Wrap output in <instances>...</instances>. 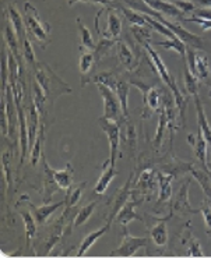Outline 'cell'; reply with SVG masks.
<instances>
[{
    "mask_svg": "<svg viewBox=\"0 0 211 258\" xmlns=\"http://www.w3.org/2000/svg\"><path fill=\"white\" fill-rule=\"evenodd\" d=\"M143 48L147 50V53L150 56L151 61H152V64L155 67V70H157L158 76L160 78L164 81V84L168 87L169 90L172 91V95H174V99H175V105L176 108L181 110L182 117H183V120H185V105H186V101H185V98L181 94V91L178 88V85H176L175 78L172 77L171 74H169L168 69L165 66V63L163 61V59L160 57V54L154 50V49L151 48V45L148 42L143 43Z\"/></svg>",
    "mask_w": 211,
    "mask_h": 258,
    "instance_id": "6da1fadb",
    "label": "cell"
},
{
    "mask_svg": "<svg viewBox=\"0 0 211 258\" xmlns=\"http://www.w3.org/2000/svg\"><path fill=\"white\" fill-rule=\"evenodd\" d=\"M36 81L42 87L45 95L49 99H55L56 96L62 95V94L72 92L70 87L66 83H63L61 78L49 69V66L39 67V70L36 73Z\"/></svg>",
    "mask_w": 211,
    "mask_h": 258,
    "instance_id": "7a4b0ae2",
    "label": "cell"
},
{
    "mask_svg": "<svg viewBox=\"0 0 211 258\" xmlns=\"http://www.w3.org/2000/svg\"><path fill=\"white\" fill-rule=\"evenodd\" d=\"M25 10V17H24V23H25V28L27 31L32 34V36L35 38L36 41L39 42L45 43L48 41V35H49V30L50 27L48 24H43L39 18V14H38V10L35 7L32 6L31 3H25L24 6Z\"/></svg>",
    "mask_w": 211,
    "mask_h": 258,
    "instance_id": "3957f363",
    "label": "cell"
},
{
    "mask_svg": "<svg viewBox=\"0 0 211 258\" xmlns=\"http://www.w3.org/2000/svg\"><path fill=\"white\" fill-rule=\"evenodd\" d=\"M98 91L102 96L103 99V116L105 119H109V120L119 121L122 120V114H123V110H122V105L119 98L116 95V92L112 91L109 87L102 84H97Z\"/></svg>",
    "mask_w": 211,
    "mask_h": 258,
    "instance_id": "277c9868",
    "label": "cell"
},
{
    "mask_svg": "<svg viewBox=\"0 0 211 258\" xmlns=\"http://www.w3.org/2000/svg\"><path fill=\"white\" fill-rule=\"evenodd\" d=\"M98 124L102 128L103 133L107 134L109 141V161L112 165L116 166V158H118V150H119V143H121V126L115 120H109L105 117L98 119Z\"/></svg>",
    "mask_w": 211,
    "mask_h": 258,
    "instance_id": "5b68a950",
    "label": "cell"
},
{
    "mask_svg": "<svg viewBox=\"0 0 211 258\" xmlns=\"http://www.w3.org/2000/svg\"><path fill=\"white\" fill-rule=\"evenodd\" d=\"M148 246V239L147 237H134L130 233L125 234L123 240L119 247L111 252V257H133L140 248H144Z\"/></svg>",
    "mask_w": 211,
    "mask_h": 258,
    "instance_id": "8992f818",
    "label": "cell"
},
{
    "mask_svg": "<svg viewBox=\"0 0 211 258\" xmlns=\"http://www.w3.org/2000/svg\"><path fill=\"white\" fill-rule=\"evenodd\" d=\"M187 141H189V144L192 145V148H193L194 155L197 156V159L201 163V166L204 169H208V162H207V140L203 136V133L200 128H197V133H196V136L193 134H189V137H187Z\"/></svg>",
    "mask_w": 211,
    "mask_h": 258,
    "instance_id": "52a82bcc",
    "label": "cell"
},
{
    "mask_svg": "<svg viewBox=\"0 0 211 258\" xmlns=\"http://www.w3.org/2000/svg\"><path fill=\"white\" fill-rule=\"evenodd\" d=\"M145 5L151 7L152 10H155L160 14L168 16V17L176 18V20H185L183 13L172 3V2H165V0H144Z\"/></svg>",
    "mask_w": 211,
    "mask_h": 258,
    "instance_id": "ba28073f",
    "label": "cell"
},
{
    "mask_svg": "<svg viewBox=\"0 0 211 258\" xmlns=\"http://www.w3.org/2000/svg\"><path fill=\"white\" fill-rule=\"evenodd\" d=\"M133 196H134V194H132V197L127 200L121 210L118 211L116 216H115L116 222L121 223L123 226H127L132 221H137V219L141 221V218L134 212V208H136V205H137V198L133 197Z\"/></svg>",
    "mask_w": 211,
    "mask_h": 258,
    "instance_id": "9c48e42d",
    "label": "cell"
},
{
    "mask_svg": "<svg viewBox=\"0 0 211 258\" xmlns=\"http://www.w3.org/2000/svg\"><path fill=\"white\" fill-rule=\"evenodd\" d=\"M111 223H112V218H109L108 222L105 223V226L99 228L98 230H95V232H92V233L87 234L84 240L81 241V244H80V248H79V251H77V254H76V257H83V255H85L91 247L97 243L98 239H101L103 234L108 233L109 228H111Z\"/></svg>",
    "mask_w": 211,
    "mask_h": 258,
    "instance_id": "30bf717a",
    "label": "cell"
},
{
    "mask_svg": "<svg viewBox=\"0 0 211 258\" xmlns=\"http://www.w3.org/2000/svg\"><path fill=\"white\" fill-rule=\"evenodd\" d=\"M116 52H118V57H119L121 63L126 67L127 70H134L139 66L137 56L125 42H121V41L116 42Z\"/></svg>",
    "mask_w": 211,
    "mask_h": 258,
    "instance_id": "8fae6325",
    "label": "cell"
},
{
    "mask_svg": "<svg viewBox=\"0 0 211 258\" xmlns=\"http://www.w3.org/2000/svg\"><path fill=\"white\" fill-rule=\"evenodd\" d=\"M118 174V170H116V166L111 163V161H107V162L103 163V172L101 174V177L98 179L97 184H95V192L97 194H103V192L107 191V188L111 184V181L114 179L115 176Z\"/></svg>",
    "mask_w": 211,
    "mask_h": 258,
    "instance_id": "7c38bea8",
    "label": "cell"
},
{
    "mask_svg": "<svg viewBox=\"0 0 211 258\" xmlns=\"http://www.w3.org/2000/svg\"><path fill=\"white\" fill-rule=\"evenodd\" d=\"M66 205V201H61V203H55V204H48L41 205V207H34V205H31L32 207V210H34V216H35L36 222L39 223V225H43V223H46L50 216L54 215V212L62 208V207H65Z\"/></svg>",
    "mask_w": 211,
    "mask_h": 258,
    "instance_id": "4fadbf2b",
    "label": "cell"
},
{
    "mask_svg": "<svg viewBox=\"0 0 211 258\" xmlns=\"http://www.w3.org/2000/svg\"><path fill=\"white\" fill-rule=\"evenodd\" d=\"M39 116L41 113L38 112L35 103L32 102L28 108V140H30V150L35 143L38 132L41 128V123H39Z\"/></svg>",
    "mask_w": 211,
    "mask_h": 258,
    "instance_id": "5bb4252c",
    "label": "cell"
},
{
    "mask_svg": "<svg viewBox=\"0 0 211 258\" xmlns=\"http://www.w3.org/2000/svg\"><path fill=\"white\" fill-rule=\"evenodd\" d=\"M158 184H160V196H158V201L165 203L168 201L171 196H172V180H174V174L169 172H158Z\"/></svg>",
    "mask_w": 211,
    "mask_h": 258,
    "instance_id": "9a60e30c",
    "label": "cell"
},
{
    "mask_svg": "<svg viewBox=\"0 0 211 258\" xmlns=\"http://www.w3.org/2000/svg\"><path fill=\"white\" fill-rule=\"evenodd\" d=\"M194 105H196V110H197V123H199V128L203 133V136L207 140L208 145H211V127L208 124V119L205 114L204 106L200 101L199 95H194Z\"/></svg>",
    "mask_w": 211,
    "mask_h": 258,
    "instance_id": "2e32d148",
    "label": "cell"
},
{
    "mask_svg": "<svg viewBox=\"0 0 211 258\" xmlns=\"http://www.w3.org/2000/svg\"><path fill=\"white\" fill-rule=\"evenodd\" d=\"M122 32V20L114 10H108V28L99 35L108 39H118Z\"/></svg>",
    "mask_w": 211,
    "mask_h": 258,
    "instance_id": "e0dca14e",
    "label": "cell"
},
{
    "mask_svg": "<svg viewBox=\"0 0 211 258\" xmlns=\"http://www.w3.org/2000/svg\"><path fill=\"white\" fill-rule=\"evenodd\" d=\"M50 170H52V176H54L55 181L59 186V188H62V190H69L72 187L73 169L70 163H67L66 168L62 169V170H55L52 168H50Z\"/></svg>",
    "mask_w": 211,
    "mask_h": 258,
    "instance_id": "ac0fdd59",
    "label": "cell"
},
{
    "mask_svg": "<svg viewBox=\"0 0 211 258\" xmlns=\"http://www.w3.org/2000/svg\"><path fill=\"white\" fill-rule=\"evenodd\" d=\"M158 180L157 173L152 169H145L143 173L139 176V180L136 183V190L139 191H152L155 187V181Z\"/></svg>",
    "mask_w": 211,
    "mask_h": 258,
    "instance_id": "d6986e66",
    "label": "cell"
},
{
    "mask_svg": "<svg viewBox=\"0 0 211 258\" xmlns=\"http://www.w3.org/2000/svg\"><path fill=\"white\" fill-rule=\"evenodd\" d=\"M150 234L152 241H154L158 247L167 246V243H168V228H167L165 219L157 221V223L151 228Z\"/></svg>",
    "mask_w": 211,
    "mask_h": 258,
    "instance_id": "ffe728a7",
    "label": "cell"
},
{
    "mask_svg": "<svg viewBox=\"0 0 211 258\" xmlns=\"http://www.w3.org/2000/svg\"><path fill=\"white\" fill-rule=\"evenodd\" d=\"M189 183L190 181L187 180L183 186L181 187V190L178 192V196H176L175 201H174V205H172V210L175 211V212H183V211H189V212H200L199 210H194L190 207L189 204V200H187V188H189Z\"/></svg>",
    "mask_w": 211,
    "mask_h": 258,
    "instance_id": "44dd1931",
    "label": "cell"
},
{
    "mask_svg": "<svg viewBox=\"0 0 211 258\" xmlns=\"http://www.w3.org/2000/svg\"><path fill=\"white\" fill-rule=\"evenodd\" d=\"M43 162V170H45V196H43V201L45 203H49L52 200V196H54L56 190L59 188V186L56 184L54 176H52V170H50V166L46 162V159L42 158Z\"/></svg>",
    "mask_w": 211,
    "mask_h": 258,
    "instance_id": "7402d4cb",
    "label": "cell"
},
{
    "mask_svg": "<svg viewBox=\"0 0 211 258\" xmlns=\"http://www.w3.org/2000/svg\"><path fill=\"white\" fill-rule=\"evenodd\" d=\"M9 18H10V23L13 24V28L16 31V34L18 36V41L21 43V41L24 39L27 34H25V23L24 18L21 17V14L18 13V10L16 7H9Z\"/></svg>",
    "mask_w": 211,
    "mask_h": 258,
    "instance_id": "603a6c76",
    "label": "cell"
},
{
    "mask_svg": "<svg viewBox=\"0 0 211 258\" xmlns=\"http://www.w3.org/2000/svg\"><path fill=\"white\" fill-rule=\"evenodd\" d=\"M76 23H77V28H79L80 38H81V48L80 49H85V50L94 52L95 48H97V43L94 42V38L91 35V31L87 28V25L81 21L80 17L76 20Z\"/></svg>",
    "mask_w": 211,
    "mask_h": 258,
    "instance_id": "cb8c5ba5",
    "label": "cell"
},
{
    "mask_svg": "<svg viewBox=\"0 0 211 258\" xmlns=\"http://www.w3.org/2000/svg\"><path fill=\"white\" fill-rule=\"evenodd\" d=\"M5 39H6V45L7 49H10V52H12L14 56H16V59H17L18 64L21 67V60H20V41H18V36L16 34V31L14 28H12L10 25H7L6 27V34H5Z\"/></svg>",
    "mask_w": 211,
    "mask_h": 258,
    "instance_id": "d4e9b609",
    "label": "cell"
},
{
    "mask_svg": "<svg viewBox=\"0 0 211 258\" xmlns=\"http://www.w3.org/2000/svg\"><path fill=\"white\" fill-rule=\"evenodd\" d=\"M20 215L23 218V222H24V228H25V234H27V241L31 243V240L34 239L36 236V219L35 216L31 215V212L28 210L20 211Z\"/></svg>",
    "mask_w": 211,
    "mask_h": 258,
    "instance_id": "484cf974",
    "label": "cell"
},
{
    "mask_svg": "<svg viewBox=\"0 0 211 258\" xmlns=\"http://www.w3.org/2000/svg\"><path fill=\"white\" fill-rule=\"evenodd\" d=\"M116 95L119 98L122 105V110H123V116L129 119V92H130V83H126V81H119L118 84V88H116Z\"/></svg>",
    "mask_w": 211,
    "mask_h": 258,
    "instance_id": "4316f807",
    "label": "cell"
},
{
    "mask_svg": "<svg viewBox=\"0 0 211 258\" xmlns=\"http://www.w3.org/2000/svg\"><path fill=\"white\" fill-rule=\"evenodd\" d=\"M90 83H95V84H102L109 87L112 91H116L118 84H119V80L115 76V73L112 72H105L101 74H97L94 78H91Z\"/></svg>",
    "mask_w": 211,
    "mask_h": 258,
    "instance_id": "83f0119b",
    "label": "cell"
},
{
    "mask_svg": "<svg viewBox=\"0 0 211 258\" xmlns=\"http://www.w3.org/2000/svg\"><path fill=\"white\" fill-rule=\"evenodd\" d=\"M199 78V80H207L208 74H210V67H208V60L204 56H200L196 53V59H194V69L192 72Z\"/></svg>",
    "mask_w": 211,
    "mask_h": 258,
    "instance_id": "f1b7e54d",
    "label": "cell"
},
{
    "mask_svg": "<svg viewBox=\"0 0 211 258\" xmlns=\"http://www.w3.org/2000/svg\"><path fill=\"white\" fill-rule=\"evenodd\" d=\"M185 67H183V80H185V90L187 91L189 95H197V80L199 78L190 72V69L187 67L186 61L183 60Z\"/></svg>",
    "mask_w": 211,
    "mask_h": 258,
    "instance_id": "f546056e",
    "label": "cell"
},
{
    "mask_svg": "<svg viewBox=\"0 0 211 258\" xmlns=\"http://www.w3.org/2000/svg\"><path fill=\"white\" fill-rule=\"evenodd\" d=\"M85 186H87V183H80L79 186H76L74 188H69L67 190V197H66V208H74L76 205L79 204L80 198H81V194L84 191Z\"/></svg>",
    "mask_w": 211,
    "mask_h": 258,
    "instance_id": "4dcf8cb0",
    "label": "cell"
},
{
    "mask_svg": "<svg viewBox=\"0 0 211 258\" xmlns=\"http://www.w3.org/2000/svg\"><path fill=\"white\" fill-rule=\"evenodd\" d=\"M123 13V16L129 20V23L132 25H140V27H148L145 21L144 14H140L139 12L133 10L130 7H119Z\"/></svg>",
    "mask_w": 211,
    "mask_h": 258,
    "instance_id": "1f68e13d",
    "label": "cell"
},
{
    "mask_svg": "<svg viewBox=\"0 0 211 258\" xmlns=\"http://www.w3.org/2000/svg\"><path fill=\"white\" fill-rule=\"evenodd\" d=\"M43 144V124H41V128L38 132V136H36V140L32 148H31V165L32 166H36V163L41 158V150H42Z\"/></svg>",
    "mask_w": 211,
    "mask_h": 258,
    "instance_id": "d6a6232c",
    "label": "cell"
},
{
    "mask_svg": "<svg viewBox=\"0 0 211 258\" xmlns=\"http://www.w3.org/2000/svg\"><path fill=\"white\" fill-rule=\"evenodd\" d=\"M95 207H97V203H91V204L85 205L81 210H79L77 215L74 218V228H79L81 225H84V223L90 219V216L92 215Z\"/></svg>",
    "mask_w": 211,
    "mask_h": 258,
    "instance_id": "836d02e7",
    "label": "cell"
},
{
    "mask_svg": "<svg viewBox=\"0 0 211 258\" xmlns=\"http://www.w3.org/2000/svg\"><path fill=\"white\" fill-rule=\"evenodd\" d=\"M115 43H116L115 42V39H108V38H102V36H101L99 42L97 43V48L94 50V54H95L97 61L101 60L103 56H107V54L111 52V49L114 48Z\"/></svg>",
    "mask_w": 211,
    "mask_h": 258,
    "instance_id": "e575fe53",
    "label": "cell"
},
{
    "mask_svg": "<svg viewBox=\"0 0 211 258\" xmlns=\"http://www.w3.org/2000/svg\"><path fill=\"white\" fill-rule=\"evenodd\" d=\"M94 63H97L94 52L83 49V53H81V57H80V72H81V74H87L90 72L92 66H94Z\"/></svg>",
    "mask_w": 211,
    "mask_h": 258,
    "instance_id": "d590c367",
    "label": "cell"
},
{
    "mask_svg": "<svg viewBox=\"0 0 211 258\" xmlns=\"http://www.w3.org/2000/svg\"><path fill=\"white\" fill-rule=\"evenodd\" d=\"M32 92H34V103H35L38 112L42 114L43 113V106H45V102H46V95L43 92L42 87L39 85L38 81H34V85H32Z\"/></svg>",
    "mask_w": 211,
    "mask_h": 258,
    "instance_id": "8d00e7d4",
    "label": "cell"
},
{
    "mask_svg": "<svg viewBox=\"0 0 211 258\" xmlns=\"http://www.w3.org/2000/svg\"><path fill=\"white\" fill-rule=\"evenodd\" d=\"M157 45H161V46L165 49H172V50H175V52H178V53L181 54L183 59L186 57V45L182 42L179 38H176V39H167V41H161V42H158Z\"/></svg>",
    "mask_w": 211,
    "mask_h": 258,
    "instance_id": "74e56055",
    "label": "cell"
},
{
    "mask_svg": "<svg viewBox=\"0 0 211 258\" xmlns=\"http://www.w3.org/2000/svg\"><path fill=\"white\" fill-rule=\"evenodd\" d=\"M132 32L134 38L137 39L140 45L150 42L151 31L150 27H140V25H132Z\"/></svg>",
    "mask_w": 211,
    "mask_h": 258,
    "instance_id": "f35d334b",
    "label": "cell"
},
{
    "mask_svg": "<svg viewBox=\"0 0 211 258\" xmlns=\"http://www.w3.org/2000/svg\"><path fill=\"white\" fill-rule=\"evenodd\" d=\"M144 103L145 106H148L154 112H158L161 109V98H160V94L155 88H151L150 92L144 98Z\"/></svg>",
    "mask_w": 211,
    "mask_h": 258,
    "instance_id": "ab89813d",
    "label": "cell"
},
{
    "mask_svg": "<svg viewBox=\"0 0 211 258\" xmlns=\"http://www.w3.org/2000/svg\"><path fill=\"white\" fill-rule=\"evenodd\" d=\"M20 45L23 48V56L25 57V61L31 66H35V53H34V49H32V45H31L28 36H25Z\"/></svg>",
    "mask_w": 211,
    "mask_h": 258,
    "instance_id": "60d3db41",
    "label": "cell"
},
{
    "mask_svg": "<svg viewBox=\"0 0 211 258\" xmlns=\"http://www.w3.org/2000/svg\"><path fill=\"white\" fill-rule=\"evenodd\" d=\"M200 212L203 214V218H204L205 223V232L208 236H211V200L210 198H205L204 203L200 208Z\"/></svg>",
    "mask_w": 211,
    "mask_h": 258,
    "instance_id": "b9f144b4",
    "label": "cell"
},
{
    "mask_svg": "<svg viewBox=\"0 0 211 258\" xmlns=\"http://www.w3.org/2000/svg\"><path fill=\"white\" fill-rule=\"evenodd\" d=\"M2 163H3V174L6 177L7 187L12 183V176H10V154L9 152H3L2 155Z\"/></svg>",
    "mask_w": 211,
    "mask_h": 258,
    "instance_id": "7bdbcfd3",
    "label": "cell"
},
{
    "mask_svg": "<svg viewBox=\"0 0 211 258\" xmlns=\"http://www.w3.org/2000/svg\"><path fill=\"white\" fill-rule=\"evenodd\" d=\"M187 255H190V257H205L204 252L201 250V247H200V243L196 240V239H192V240H190Z\"/></svg>",
    "mask_w": 211,
    "mask_h": 258,
    "instance_id": "ee69618b",
    "label": "cell"
},
{
    "mask_svg": "<svg viewBox=\"0 0 211 258\" xmlns=\"http://www.w3.org/2000/svg\"><path fill=\"white\" fill-rule=\"evenodd\" d=\"M172 3H174L183 14H186V13H193L194 9H196V7H194V3L187 2V0H174Z\"/></svg>",
    "mask_w": 211,
    "mask_h": 258,
    "instance_id": "f6af8a7d",
    "label": "cell"
},
{
    "mask_svg": "<svg viewBox=\"0 0 211 258\" xmlns=\"http://www.w3.org/2000/svg\"><path fill=\"white\" fill-rule=\"evenodd\" d=\"M185 21H187V23H196V24H199L201 31H204V32L205 31L211 30V20H204V18H199V17H194V16H192V17L185 18Z\"/></svg>",
    "mask_w": 211,
    "mask_h": 258,
    "instance_id": "bcb514c9",
    "label": "cell"
},
{
    "mask_svg": "<svg viewBox=\"0 0 211 258\" xmlns=\"http://www.w3.org/2000/svg\"><path fill=\"white\" fill-rule=\"evenodd\" d=\"M192 14H193L194 17L211 20V9H194V12Z\"/></svg>",
    "mask_w": 211,
    "mask_h": 258,
    "instance_id": "7dc6e473",
    "label": "cell"
},
{
    "mask_svg": "<svg viewBox=\"0 0 211 258\" xmlns=\"http://www.w3.org/2000/svg\"><path fill=\"white\" fill-rule=\"evenodd\" d=\"M77 2H83V3H98V5H102V6H108L109 3H111L109 0H67L69 6H73Z\"/></svg>",
    "mask_w": 211,
    "mask_h": 258,
    "instance_id": "c3c4849f",
    "label": "cell"
},
{
    "mask_svg": "<svg viewBox=\"0 0 211 258\" xmlns=\"http://www.w3.org/2000/svg\"><path fill=\"white\" fill-rule=\"evenodd\" d=\"M194 3L201 7H208V9H211V0H194Z\"/></svg>",
    "mask_w": 211,
    "mask_h": 258,
    "instance_id": "681fc988",
    "label": "cell"
},
{
    "mask_svg": "<svg viewBox=\"0 0 211 258\" xmlns=\"http://www.w3.org/2000/svg\"><path fill=\"white\" fill-rule=\"evenodd\" d=\"M208 169L211 170V155H210V163H208Z\"/></svg>",
    "mask_w": 211,
    "mask_h": 258,
    "instance_id": "f907efd6",
    "label": "cell"
},
{
    "mask_svg": "<svg viewBox=\"0 0 211 258\" xmlns=\"http://www.w3.org/2000/svg\"><path fill=\"white\" fill-rule=\"evenodd\" d=\"M208 174H210V179H211V170H210V169H208Z\"/></svg>",
    "mask_w": 211,
    "mask_h": 258,
    "instance_id": "816d5d0a",
    "label": "cell"
},
{
    "mask_svg": "<svg viewBox=\"0 0 211 258\" xmlns=\"http://www.w3.org/2000/svg\"><path fill=\"white\" fill-rule=\"evenodd\" d=\"M210 96H211V91H210Z\"/></svg>",
    "mask_w": 211,
    "mask_h": 258,
    "instance_id": "f5cc1de1",
    "label": "cell"
}]
</instances>
